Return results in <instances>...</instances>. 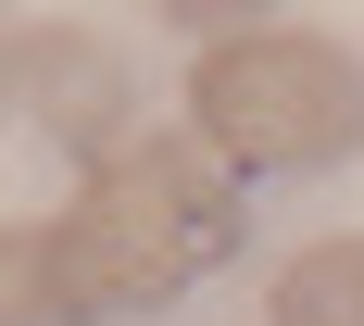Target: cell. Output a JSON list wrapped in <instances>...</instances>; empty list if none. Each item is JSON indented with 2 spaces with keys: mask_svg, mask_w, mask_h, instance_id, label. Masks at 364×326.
<instances>
[{
  "mask_svg": "<svg viewBox=\"0 0 364 326\" xmlns=\"http://www.w3.org/2000/svg\"><path fill=\"white\" fill-rule=\"evenodd\" d=\"M214 263H239V176L188 126H151L75 176L63 214L13 226V326H139L176 314Z\"/></svg>",
  "mask_w": 364,
  "mask_h": 326,
  "instance_id": "6da1fadb",
  "label": "cell"
},
{
  "mask_svg": "<svg viewBox=\"0 0 364 326\" xmlns=\"http://www.w3.org/2000/svg\"><path fill=\"white\" fill-rule=\"evenodd\" d=\"M188 138L214 151L226 176H327L364 151V63L314 26H277L264 13L252 38H214L188 63Z\"/></svg>",
  "mask_w": 364,
  "mask_h": 326,
  "instance_id": "7a4b0ae2",
  "label": "cell"
},
{
  "mask_svg": "<svg viewBox=\"0 0 364 326\" xmlns=\"http://www.w3.org/2000/svg\"><path fill=\"white\" fill-rule=\"evenodd\" d=\"M13 88H26V113L75 151V163H88V176H101L113 151L151 138L139 88H126V50H113V38H88V26H13Z\"/></svg>",
  "mask_w": 364,
  "mask_h": 326,
  "instance_id": "3957f363",
  "label": "cell"
},
{
  "mask_svg": "<svg viewBox=\"0 0 364 326\" xmlns=\"http://www.w3.org/2000/svg\"><path fill=\"white\" fill-rule=\"evenodd\" d=\"M264 326H364V226L301 239V251L264 276Z\"/></svg>",
  "mask_w": 364,
  "mask_h": 326,
  "instance_id": "277c9868",
  "label": "cell"
}]
</instances>
